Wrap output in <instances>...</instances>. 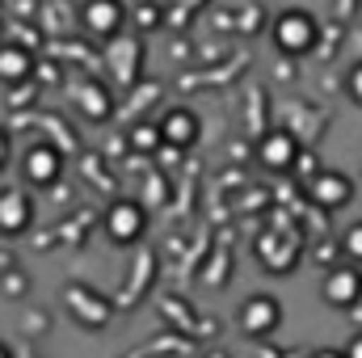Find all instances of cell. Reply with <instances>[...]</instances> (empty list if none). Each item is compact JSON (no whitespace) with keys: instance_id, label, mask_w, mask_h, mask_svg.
<instances>
[{"instance_id":"obj_1","label":"cell","mask_w":362,"mask_h":358,"mask_svg":"<svg viewBox=\"0 0 362 358\" xmlns=\"http://www.w3.org/2000/svg\"><path fill=\"white\" fill-rule=\"evenodd\" d=\"M270 34H274V47H278L282 55L303 59V55H312L316 42H320V21H316L308 8H282V13L274 17Z\"/></svg>"},{"instance_id":"obj_2","label":"cell","mask_w":362,"mask_h":358,"mask_svg":"<svg viewBox=\"0 0 362 358\" xmlns=\"http://www.w3.org/2000/svg\"><path fill=\"white\" fill-rule=\"evenodd\" d=\"M101 228H105V236H110L114 245H135V241L148 232V207H144L139 198H118V202L105 207Z\"/></svg>"},{"instance_id":"obj_3","label":"cell","mask_w":362,"mask_h":358,"mask_svg":"<svg viewBox=\"0 0 362 358\" xmlns=\"http://www.w3.org/2000/svg\"><path fill=\"white\" fill-rule=\"evenodd\" d=\"M59 173H64V152H59L55 144L38 139V144H30V148L21 152V181H25V185L51 190V185L59 181Z\"/></svg>"},{"instance_id":"obj_4","label":"cell","mask_w":362,"mask_h":358,"mask_svg":"<svg viewBox=\"0 0 362 358\" xmlns=\"http://www.w3.org/2000/svg\"><path fill=\"white\" fill-rule=\"evenodd\" d=\"M303 190H308L312 207H320V211H341L354 202V178L337 173V169H320L316 178L303 181Z\"/></svg>"},{"instance_id":"obj_5","label":"cell","mask_w":362,"mask_h":358,"mask_svg":"<svg viewBox=\"0 0 362 358\" xmlns=\"http://www.w3.org/2000/svg\"><path fill=\"white\" fill-rule=\"evenodd\" d=\"M320 299L329 308H354V304H362V270L354 262L329 266L325 282H320Z\"/></svg>"},{"instance_id":"obj_6","label":"cell","mask_w":362,"mask_h":358,"mask_svg":"<svg viewBox=\"0 0 362 358\" xmlns=\"http://www.w3.org/2000/svg\"><path fill=\"white\" fill-rule=\"evenodd\" d=\"M122 21H127L122 0H85L81 4V30L97 42H110L114 34H122Z\"/></svg>"},{"instance_id":"obj_7","label":"cell","mask_w":362,"mask_h":358,"mask_svg":"<svg viewBox=\"0 0 362 358\" xmlns=\"http://www.w3.org/2000/svg\"><path fill=\"white\" fill-rule=\"evenodd\" d=\"M257 262L266 274H291V270L299 266V241L291 236V232H262L257 236Z\"/></svg>"},{"instance_id":"obj_8","label":"cell","mask_w":362,"mask_h":358,"mask_svg":"<svg viewBox=\"0 0 362 358\" xmlns=\"http://www.w3.org/2000/svg\"><path fill=\"white\" fill-rule=\"evenodd\" d=\"M34 228V198L25 185H0V232L21 236Z\"/></svg>"},{"instance_id":"obj_9","label":"cell","mask_w":362,"mask_h":358,"mask_svg":"<svg viewBox=\"0 0 362 358\" xmlns=\"http://www.w3.org/2000/svg\"><path fill=\"white\" fill-rule=\"evenodd\" d=\"M299 139L291 135V131H266L262 139H257V161H262V169H270V173H291L295 169V161H299Z\"/></svg>"},{"instance_id":"obj_10","label":"cell","mask_w":362,"mask_h":358,"mask_svg":"<svg viewBox=\"0 0 362 358\" xmlns=\"http://www.w3.org/2000/svg\"><path fill=\"white\" fill-rule=\"evenodd\" d=\"M240 329L249 333V337H270L274 329L282 325V304L274 299V295H249L245 304H240Z\"/></svg>"},{"instance_id":"obj_11","label":"cell","mask_w":362,"mask_h":358,"mask_svg":"<svg viewBox=\"0 0 362 358\" xmlns=\"http://www.w3.org/2000/svg\"><path fill=\"white\" fill-rule=\"evenodd\" d=\"M105 64L114 68V81H118V85H135L139 64H144V42L114 34V38H110V51H105Z\"/></svg>"},{"instance_id":"obj_12","label":"cell","mask_w":362,"mask_h":358,"mask_svg":"<svg viewBox=\"0 0 362 358\" xmlns=\"http://www.w3.org/2000/svg\"><path fill=\"white\" fill-rule=\"evenodd\" d=\"M68 308H72V316L81 321V325H89V329H101V325H110V299H101V295H93L85 282H72L68 287Z\"/></svg>"},{"instance_id":"obj_13","label":"cell","mask_w":362,"mask_h":358,"mask_svg":"<svg viewBox=\"0 0 362 358\" xmlns=\"http://www.w3.org/2000/svg\"><path fill=\"white\" fill-rule=\"evenodd\" d=\"M160 135H165V144H173V148H189V144H198V135H202V122H198V114L194 110H185V105H173V110H165L160 118Z\"/></svg>"},{"instance_id":"obj_14","label":"cell","mask_w":362,"mask_h":358,"mask_svg":"<svg viewBox=\"0 0 362 358\" xmlns=\"http://www.w3.org/2000/svg\"><path fill=\"white\" fill-rule=\"evenodd\" d=\"M34 51L30 47H21V42H4L0 47V85H25V81H34Z\"/></svg>"},{"instance_id":"obj_15","label":"cell","mask_w":362,"mask_h":358,"mask_svg":"<svg viewBox=\"0 0 362 358\" xmlns=\"http://www.w3.org/2000/svg\"><path fill=\"white\" fill-rule=\"evenodd\" d=\"M127 139H131V152H148V156H156V152H160V144H165V135H160V122H156V118L135 122Z\"/></svg>"},{"instance_id":"obj_16","label":"cell","mask_w":362,"mask_h":358,"mask_svg":"<svg viewBox=\"0 0 362 358\" xmlns=\"http://www.w3.org/2000/svg\"><path fill=\"white\" fill-rule=\"evenodd\" d=\"M81 110L89 114L93 122H105V118H110V110H114V97L101 89V85H89V89L81 93Z\"/></svg>"},{"instance_id":"obj_17","label":"cell","mask_w":362,"mask_h":358,"mask_svg":"<svg viewBox=\"0 0 362 358\" xmlns=\"http://www.w3.org/2000/svg\"><path fill=\"white\" fill-rule=\"evenodd\" d=\"M341 253H346V262L362 266V219H358V224H350V228L341 232Z\"/></svg>"},{"instance_id":"obj_18","label":"cell","mask_w":362,"mask_h":358,"mask_svg":"<svg viewBox=\"0 0 362 358\" xmlns=\"http://www.w3.org/2000/svg\"><path fill=\"white\" fill-rule=\"evenodd\" d=\"M135 25H139V30H156V25H160V8H156L152 0L139 4V8H135Z\"/></svg>"},{"instance_id":"obj_19","label":"cell","mask_w":362,"mask_h":358,"mask_svg":"<svg viewBox=\"0 0 362 358\" xmlns=\"http://www.w3.org/2000/svg\"><path fill=\"white\" fill-rule=\"evenodd\" d=\"M0 287H4V295H21V291L30 287V278H25L21 270H8V274L0 278Z\"/></svg>"},{"instance_id":"obj_20","label":"cell","mask_w":362,"mask_h":358,"mask_svg":"<svg viewBox=\"0 0 362 358\" xmlns=\"http://www.w3.org/2000/svg\"><path fill=\"white\" fill-rule=\"evenodd\" d=\"M346 93H350V101H354V105H362V64L350 68V76H346Z\"/></svg>"},{"instance_id":"obj_21","label":"cell","mask_w":362,"mask_h":358,"mask_svg":"<svg viewBox=\"0 0 362 358\" xmlns=\"http://www.w3.org/2000/svg\"><path fill=\"white\" fill-rule=\"evenodd\" d=\"M337 258H346V253H341V245H333V241H325V245L316 249V262H325V266H337Z\"/></svg>"},{"instance_id":"obj_22","label":"cell","mask_w":362,"mask_h":358,"mask_svg":"<svg viewBox=\"0 0 362 358\" xmlns=\"http://www.w3.org/2000/svg\"><path fill=\"white\" fill-rule=\"evenodd\" d=\"M291 173H303V181H308V178H316V173H320V165H316L308 152H299V161H295V169H291Z\"/></svg>"},{"instance_id":"obj_23","label":"cell","mask_w":362,"mask_h":358,"mask_svg":"<svg viewBox=\"0 0 362 358\" xmlns=\"http://www.w3.org/2000/svg\"><path fill=\"white\" fill-rule=\"evenodd\" d=\"M8 156H13V135H8V127H0V169L8 165Z\"/></svg>"},{"instance_id":"obj_24","label":"cell","mask_w":362,"mask_h":358,"mask_svg":"<svg viewBox=\"0 0 362 358\" xmlns=\"http://www.w3.org/2000/svg\"><path fill=\"white\" fill-rule=\"evenodd\" d=\"M346 358H362V333H354V337L346 342Z\"/></svg>"},{"instance_id":"obj_25","label":"cell","mask_w":362,"mask_h":358,"mask_svg":"<svg viewBox=\"0 0 362 358\" xmlns=\"http://www.w3.org/2000/svg\"><path fill=\"white\" fill-rule=\"evenodd\" d=\"M257 17H262V13H257V8H249V13H245V21H240V30H257Z\"/></svg>"},{"instance_id":"obj_26","label":"cell","mask_w":362,"mask_h":358,"mask_svg":"<svg viewBox=\"0 0 362 358\" xmlns=\"http://www.w3.org/2000/svg\"><path fill=\"white\" fill-rule=\"evenodd\" d=\"M312 358H346V350H316Z\"/></svg>"},{"instance_id":"obj_27","label":"cell","mask_w":362,"mask_h":358,"mask_svg":"<svg viewBox=\"0 0 362 358\" xmlns=\"http://www.w3.org/2000/svg\"><path fill=\"white\" fill-rule=\"evenodd\" d=\"M0 358H13V354H8V346H4V342H0Z\"/></svg>"}]
</instances>
